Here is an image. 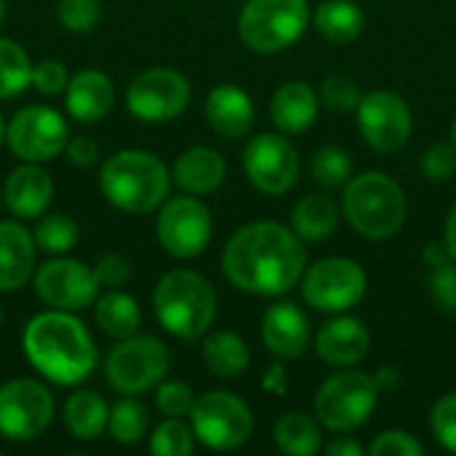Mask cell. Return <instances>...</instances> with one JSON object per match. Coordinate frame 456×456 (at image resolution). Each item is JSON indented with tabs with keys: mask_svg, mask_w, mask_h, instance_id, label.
Wrapping results in <instances>:
<instances>
[{
	"mask_svg": "<svg viewBox=\"0 0 456 456\" xmlns=\"http://www.w3.org/2000/svg\"><path fill=\"white\" fill-rule=\"evenodd\" d=\"M155 403H158V411L163 417H176L182 419L184 414L192 411V403H195V395L192 390L184 385V382H163L155 393Z\"/></svg>",
	"mask_w": 456,
	"mask_h": 456,
	"instance_id": "cell-41",
	"label": "cell"
},
{
	"mask_svg": "<svg viewBox=\"0 0 456 456\" xmlns=\"http://www.w3.org/2000/svg\"><path fill=\"white\" fill-rule=\"evenodd\" d=\"M224 158L211 147H192L174 163L171 179L190 195H208L224 182Z\"/></svg>",
	"mask_w": 456,
	"mask_h": 456,
	"instance_id": "cell-25",
	"label": "cell"
},
{
	"mask_svg": "<svg viewBox=\"0 0 456 456\" xmlns=\"http://www.w3.org/2000/svg\"><path fill=\"white\" fill-rule=\"evenodd\" d=\"M307 27V0H246L238 16L240 40L256 53H278Z\"/></svg>",
	"mask_w": 456,
	"mask_h": 456,
	"instance_id": "cell-6",
	"label": "cell"
},
{
	"mask_svg": "<svg viewBox=\"0 0 456 456\" xmlns=\"http://www.w3.org/2000/svg\"><path fill=\"white\" fill-rule=\"evenodd\" d=\"M371 454L374 456H422L425 454V446L403 433V430H387L382 433L374 444H371Z\"/></svg>",
	"mask_w": 456,
	"mask_h": 456,
	"instance_id": "cell-44",
	"label": "cell"
},
{
	"mask_svg": "<svg viewBox=\"0 0 456 456\" xmlns=\"http://www.w3.org/2000/svg\"><path fill=\"white\" fill-rule=\"evenodd\" d=\"M377 398H379V387L374 377L361 371H339L321 385L315 398V411L329 430L350 433L374 414Z\"/></svg>",
	"mask_w": 456,
	"mask_h": 456,
	"instance_id": "cell-8",
	"label": "cell"
},
{
	"mask_svg": "<svg viewBox=\"0 0 456 456\" xmlns=\"http://www.w3.org/2000/svg\"><path fill=\"white\" fill-rule=\"evenodd\" d=\"M0 200H3V195H0Z\"/></svg>",
	"mask_w": 456,
	"mask_h": 456,
	"instance_id": "cell-56",
	"label": "cell"
},
{
	"mask_svg": "<svg viewBox=\"0 0 456 456\" xmlns=\"http://www.w3.org/2000/svg\"><path fill=\"white\" fill-rule=\"evenodd\" d=\"M430 428H433L438 444L446 452H454L456 454V393L444 395L433 406V411H430Z\"/></svg>",
	"mask_w": 456,
	"mask_h": 456,
	"instance_id": "cell-40",
	"label": "cell"
},
{
	"mask_svg": "<svg viewBox=\"0 0 456 456\" xmlns=\"http://www.w3.org/2000/svg\"><path fill=\"white\" fill-rule=\"evenodd\" d=\"M0 326H3V310H0Z\"/></svg>",
	"mask_w": 456,
	"mask_h": 456,
	"instance_id": "cell-55",
	"label": "cell"
},
{
	"mask_svg": "<svg viewBox=\"0 0 456 456\" xmlns=\"http://www.w3.org/2000/svg\"><path fill=\"white\" fill-rule=\"evenodd\" d=\"M315 27L331 43H353L366 27V13L353 0H326L315 11Z\"/></svg>",
	"mask_w": 456,
	"mask_h": 456,
	"instance_id": "cell-29",
	"label": "cell"
},
{
	"mask_svg": "<svg viewBox=\"0 0 456 456\" xmlns=\"http://www.w3.org/2000/svg\"><path fill=\"white\" fill-rule=\"evenodd\" d=\"M206 120L224 139H240L254 126V102L238 86H216L206 99Z\"/></svg>",
	"mask_w": 456,
	"mask_h": 456,
	"instance_id": "cell-21",
	"label": "cell"
},
{
	"mask_svg": "<svg viewBox=\"0 0 456 456\" xmlns=\"http://www.w3.org/2000/svg\"><path fill=\"white\" fill-rule=\"evenodd\" d=\"M147 425H150L147 409H144L139 401H131V398L120 401V403L110 411V422H107L112 438H115L118 444H126V446L139 444V441L144 438V433H147Z\"/></svg>",
	"mask_w": 456,
	"mask_h": 456,
	"instance_id": "cell-34",
	"label": "cell"
},
{
	"mask_svg": "<svg viewBox=\"0 0 456 456\" xmlns=\"http://www.w3.org/2000/svg\"><path fill=\"white\" fill-rule=\"evenodd\" d=\"M190 419L195 438L216 452H232L243 446L254 433L251 409L238 395L224 390H211L195 398Z\"/></svg>",
	"mask_w": 456,
	"mask_h": 456,
	"instance_id": "cell-9",
	"label": "cell"
},
{
	"mask_svg": "<svg viewBox=\"0 0 456 456\" xmlns=\"http://www.w3.org/2000/svg\"><path fill=\"white\" fill-rule=\"evenodd\" d=\"M326 454L329 456H361L363 454V449L358 446V444H353V441H334V444H329V449H326Z\"/></svg>",
	"mask_w": 456,
	"mask_h": 456,
	"instance_id": "cell-50",
	"label": "cell"
},
{
	"mask_svg": "<svg viewBox=\"0 0 456 456\" xmlns=\"http://www.w3.org/2000/svg\"><path fill=\"white\" fill-rule=\"evenodd\" d=\"M342 208L347 222L371 240L393 238L406 222V195L401 184L382 171H366L350 179Z\"/></svg>",
	"mask_w": 456,
	"mask_h": 456,
	"instance_id": "cell-5",
	"label": "cell"
},
{
	"mask_svg": "<svg viewBox=\"0 0 456 456\" xmlns=\"http://www.w3.org/2000/svg\"><path fill=\"white\" fill-rule=\"evenodd\" d=\"M29 86H32V61L27 51L13 40L0 37V99H13Z\"/></svg>",
	"mask_w": 456,
	"mask_h": 456,
	"instance_id": "cell-32",
	"label": "cell"
},
{
	"mask_svg": "<svg viewBox=\"0 0 456 456\" xmlns=\"http://www.w3.org/2000/svg\"><path fill=\"white\" fill-rule=\"evenodd\" d=\"M64 422L67 430L80 438V441H94L104 433L107 422H110V409L104 403L102 395L91 393V390H80L72 393L64 403Z\"/></svg>",
	"mask_w": 456,
	"mask_h": 456,
	"instance_id": "cell-28",
	"label": "cell"
},
{
	"mask_svg": "<svg viewBox=\"0 0 456 456\" xmlns=\"http://www.w3.org/2000/svg\"><path fill=\"white\" fill-rule=\"evenodd\" d=\"M3 19H5V0H0V24H3Z\"/></svg>",
	"mask_w": 456,
	"mask_h": 456,
	"instance_id": "cell-53",
	"label": "cell"
},
{
	"mask_svg": "<svg viewBox=\"0 0 456 456\" xmlns=\"http://www.w3.org/2000/svg\"><path fill=\"white\" fill-rule=\"evenodd\" d=\"M262 387L270 390V393H275V395H283V390H286V374H283V369L278 363L267 371V377L262 379Z\"/></svg>",
	"mask_w": 456,
	"mask_h": 456,
	"instance_id": "cell-48",
	"label": "cell"
},
{
	"mask_svg": "<svg viewBox=\"0 0 456 456\" xmlns=\"http://www.w3.org/2000/svg\"><path fill=\"white\" fill-rule=\"evenodd\" d=\"M59 21L69 32H88L96 27L102 11L99 0H59Z\"/></svg>",
	"mask_w": 456,
	"mask_h": 456,
	"instance_id": "cell-39",
	"label": "cell"
},
{
	"mask_svg": "<svg viewBox=\"0 0 456 456\" xmlns=\"http://www.w3.org/2000/svg\"><path fill=\"white\" fill-rule=\"evenodd\" d=\"M32 238H35V246L45 254H67L77 243V224L72 216L51 214L37 222Z\"/></svg>",
	"mask_w": 456,
	"mask_h": 456,
	"instance_id": "cell-33",
	"label": "cell"
},
{
	"mask_svg": "<svg viewBox=\"0 0 456 456\" xmlns=\"http://www.w3.org/2000/svg\"><path fill=\"white\" fill-rule=\"evenodd\" d=\"M104 198L126 214H150L168 198L171 176L160 158L144 150L115 152L102 168Z\"/></svg>",
	"mask_w": 456,
	"mask_h": 456,
	"instance_id": "cell-3",
	"label": "cell"
},
{
	"mask_svg": "<svg viewBox=\"0 0 456 456\" xmlns=\"http://www.w3.org/2000/svg\"><path fill=\"white\" fill-rule=\"evenodd\" d=\"M171 366L166 345L155 337H126L104 361L107 382L123 395H139L158 387Z\"/></svg>",
	"mask_w": 456,
	"mask_h": 456,
	"instance_id": "cell-7",
	"label": "cell"
},
{
	"mask_svg": "<svg viewBox=\"0 0 456 456\" xmlns=\"http://www.w3.org/2000/svg\"><path fill=\"white\" fill-rule=\"evenodd\" d=\"M3 200L5 206L21 216V219H35L40 216L51 200H53V182L51 174L43 171L37 163H27L13 168L5 179V190H3Z\"/></svg>",
	"mask_w": 456,
	"mask_h": 456,
	"instance_id": "cell-20",
	"label": "cell"
},
{
	"mask_svg": "<svg viewBox=\"0 0 456 456\" xmlns=\"http://www.w3.org/2000/svg\"><path fill=\"white\" fill-rule=\"evenodd\" d=\"M310 171H313V179L321 187H339V184H345L350 179L353 160H350L347 150H342L337 144H326L313 155Z\"/></svg>",
	"mask_w": 456,
	"mask_h": 456,
	"instance_id": "cell-35",
	"label": "cell"
},
{
	"mask_svg": "<svg viewBox=\"0 0 456 456\" xmlns=\"http://www.w3.org/2000/svg\"><path fill=\"white\" fill-rule=\"evenodd\" d=\"M3 139H5V123H3V115H0V144H3Z\"/></svg>",
	"mask_w": 456,
	"mask_h": 456,
	"instance_id": "cell-52",
	"label": "cell"
},
{
	"mask_svg": "<svg viewBox=\"0 0 456 456\" xmlns=\"http://www.w3.org/2000/svg\"><path fill=\"white\" fill-rule=\"evenodd\" d=\"M67 67L56 59H45L40 64H32V86L43 96H56L67 91Z\"/></svg>",
	"mask_w": 456,
	"mask_h": 456,
	"instance_id": "cell-43",
	"label": "cell"
},
{
	"mask_svg": "<svg viewBox=\"0 0 456 456\" xmlns=\"http://www.w3.org/2000/svg\"><path fill=\"white\" fill-rule=\"evenodd\" d=\"M35 238L19 222H0V291H16L35 275Z\"/></svg>",
	"mask_w": 456,
	"mask_h": 456,
	"instance_id": "cell-22",
	"label": "cell"
},
{
	"mask_svg": "<svg viewBox=\"0 0 456 456\" xmlns=\"http://www.w3.org/2000/svg\"><path fill=\"white\" fill-rule=\"evenodd\" d=\"M321 110V96L302 80H291L281 86L270 102V118L283 134L307 131Z\"/></svg>",
	"mask_w": 456,
	"mask_h": 456,
	"instance_id": "cell-24",
	"label": "cell"
},
{
	"mask_svg": "<svg viewBox=\"0 0 456 456\" xmlns=\"http://www.w3.org/2000/svg\"><path fill=\"white\" fill-rule=\"evenodd\" d=\"M53 419V395L35 379H13L0 387V438L32 441Z\"/></svg>",
	"mask_w": 456,
	"mask_h": 456,
	"instance_id": "cell-11",
	"label": "cell"
},
{
	"mask_svg": "<svg viewBox=\"0 0 456 456\" xmlns=\"http://www.w3.org/2000/svg\"><path fill=\"white\" fill-rule=\"evenodd\" d=\"M449 259H452V254H449L446 243H444V246H441V243H428V248H425V262H428L430 267L444 265V262H449Z\"/></svg>",
	"mask_w": 456,
	"mask_h": 456,
	"instance_id": "cell-49",
	"label": "cell"
},
{
	"mask_svg": "<svg viewBox=\"0 0 456 456\" xmlns=\"http://www.w3.org/2000/svg\"><path fill=\"white\" fill-rule=\"evenodd\" d=\"M430 294L446 313H456V259L430 267Z\"/></svg>",
	"mask_w": 456,
	"mask_h": 456,
	"instance_id": "cell-42",
	"label": "cell"
},
{
	"mask_svg": "<svg viewBox=\"0 0 456 456\" xmlns=\"http://www.w3.org/2000/svg\"><path fill=\"white\" fill-rule=\"evenodd\" d=\"M115 102L112 80L99 69H83L67 83V112L80 123L102 120Z\"/></svg>",
	"mask_w": 456,
	"mask_h": 456,
	"instance_id": "cell-23",
	"label": "cell"
},
{
	"mask_svg": "<svg viewBox=\"0 0 456 456\" xmlns=\"http://www.w3.org/2000/svg\"><path fill=\"white\" fill-rule=\"evenodd\" d=\"M27 361L56 385H77L96 369V345L75 315L67 310H48L24 326L21 337Z\"/></svg>",
	"mask_w": 456,
	"mask_h": 456,
	"instance_id": "cell-2",
	"label": "cell"
},
{
	"mask_svg": "<svg viewBox=\"0 0 456 456\" xmlns=\"http://www.w3.org/2000/svg\"><path fill=\"white\" fill-rule=\"evenodd\" d=\"M305 240L278 222H251L224 246L222 267L227 281L259 297H281L305 275Z\"/></svg>",
	"mask_w": 456,
	"mask_h": 456,
	"instance_id": "cell-1",
	"label": "cell"
},
{
	"mask_svg": "<svg viewBox=\"0 0 456 456\" xmlns=\"http://www.w3.org/2000/svg\"><path fill=\"white\" fill-rule=\"evenodd\" d=\"M374 382H377L379 393H390V390H395V387H398V382H401V374H398V369L382 366V369L374 374Z\"/></svg>",
	"mask_w": 456,
	"mask_h": 456,
	"instance_id": "cell-47",
	"label": "cell"
},
{
	"mask_svg": "<svg viewBox=\"0 0 456 456\" xmlns=\"http://www.w3.org/2000/svg\"><path fill=\"white\" fill-rule=\"evenodd\" d=\"M446 248L452 254V259H456V203L449 211V219H446Z\"/></svg>",
	"mask_w": 456,
	"mask_h": 456,
	"instance_id": "cell-51",
	"label": "cell"
},
{
	"mask_svg": "<svg viewBox=\"0 0 456 456\" xmlns=\"http://www.w3.org/2000/svg\"><path fill=\"white\" fill-rule=\"evenodd\" d=\"M94 275H96L99 286H104V289H118V286L128 283V278H131V265H128V259L120 256V254H104V256L96 262Z\"/></svg>",
	"mask_w": 456,
	"mask_h": 456,
	"instance_id": "cell-45",
	"label": "cell"
},
{
	"mask_svg": "<svg viewBox=\"0 0 456 456\" xmlns=\"http://www.w3.org/2000/svg\"><path fill=\"white\" fill-rule=\"evenodd\" d=\"M192 436L195 433L182 419L166 417V422H160L150 438V452L158 456H190L195 449Z\"/></svg>",
	"mask_w": 456,
	"mask_h": 456,
	"instance_id": "cell-36",
	"label": "cell"
},
{
	"mask_svg": "<svg viewBox=\"0 0 456 456\" xmlns=\"http://www.w3.org/2000/svg\"><path fill=\"white\" fill-rule=\"evenodd\" d=\"M422 174L433 184H446L456 174V144L438 142L422 155Z\"/></svg>",
	"mask_w": 456,
	"mask_h": 456,
	"instance_id": "cell-38",
	"label": "cell"
},
{
	"mask_svg": "<svg viewBox=\"0 0 456 456\" xmlns=\"http://www.w3.org/2000/svg\"><path fill=\"white\" fill-rule=\"evenodd\" d=\"M366 294V273L358 262L329 256L315 262L302 275V297L321 313H342L358 305Z\"/></svg>",
	"mask_w": 456,
	"mask_h": 456,
	"instance_id": "cell-10",
	"label": "cell"
},
{
	"mask_svg": "<svg viewBox=\"0 0 456 456\" xmlns=\"http://www.w3.org/2000/svg\"><path fill=\"white\" fill-rule=\"evenodd\" d=\"M262 342L281 361L302 358L307 345H310V321H307V315L291 302L273 305L262 318Z\"/></svg>",
	"mask_w": 456,
	"mask_h": 456,
	"instance_id": "cell-18",
	"label": "cell"
},
{
	"mask_svg": "<svg viewBox=\"0 0 456 456\" xmlns=\"http://www.w3.org/2000/svg\"><path fill=\"white\" fill-rule=\"evenodd\" d=\"M128 112L147 123H166L179 118L190 104V83L171 67H152L139 72L126 94Z\"/></svg>",
	"mask_w": 456,
	"mask_h": 456,
	"instance_id": "cell-12",
	"label": "cell"
},
{
	"mask_svg": "<svg viewBox=\"0 0 456 456\" xmlns=\"http://www.w3.org/2000/svg\"><path fill=\"white\" fill-rule=\"evenodd\" d=\"M96 323L102 329V334L112 337V339H126L134 337L136 329L142 326V310L136 305L134 297L123 294V291H107L104 297L96 299Z\"/></svg>",
	"mask_w": 456,
	"mask_h": 456,
	"instance_id": "cell-30",
	"label": "cell"
},
{
	"mask_svg": "<svg viewBox=\"0 0 456 456\" xmlns=\"http://www.w3.org/2000/svg\"><path fill=\"white\" fill-rule=\"evenodd\" d=\"M275 444L283 454L313 456L321 452V428L305 411L283 414L275 422Z\"/></svg>",
	"mask_w": 456,
	"mask_h": 456,
	"instance_id": "cell-31",
	"label": "cell"
},
{
	"mask_svg": "<svg viewBox=\"0 0 456 456\" xmlns=\"http://www.w3.org/2000/svg\"><path fill=\"white\" fill-rule=\"evenodd\" d=\"M5 142L11 152L27 163L51 160L67 144V120L53 107L29 104L5 126Z\"/></svg>",
	"mask_w": 456,
	"mask_h": 456,
	"instance_id": "cell-14",
	"label": "cell"
},
{
	"mask_svg": "<svg viewBox=\"0 0 456 456\" xmlns=\"http://www.w3.org/2000/svg\"><path fill=\"white\" fill-rule=\"evenodd\" d=\"M243 168L251 184L265 195H283L299 179V155L281 134H262L246 144Z\"/></svg>",
	"mask_w": 456,
	"mask_h": 456,
	"instance_id": "cell-15",
	"label": "cell"
},
{
	"mask_svg": "<svg viewBox=\"0 0 456 456\" xmlns=\"http://www.w3.org/2000/svg\"><path fill=\"white\" fill-rule=\"evenodd\" d=\"M158 240L176 259H192L206 251L214 235L211 211L192 195L171 198L158 214Z\"/></svg>",
	"mask_w": 456,
	"mask_h": 456,
	"instance_id": "cell-13",
	"label": "cell"
},
{
	"mask_svg": "<svg viewBox=\"0 0 456 456\" xmlns=\"http://www.w3.org/2000/svg\"><path fill=\"white\" fill-rule=\"evenodd\" d=\"M321 104L329 107L337 115H345L350 110H358L361 104V88L355 80L345 77V75H329L321 83Z\"/></svg>",
	"mask_w": 456,
	"mask_h": 456,
	"instance_id": "cell-37",
	"label": "cell"
},
{
	"mask_svg": "<svg viewBox=\"0 0 456 456\" xmlns=\"http://www.w3.org/2000/svg\"><path fill=\"white\" fill-rule=\"evenodd\" d=\"M203 361L211 374L222 379H235L248 369L251 353L248 345L232 331H214L203 342Z\"/></svg>",
	"mask_w": 456,
	"mask_h": 456,
	"instance_id": "cell-27",
	"label": "cell"
},
{
	"mask_svg": "<svg viewBox=\"0 0 456 456\" xmlns=\"http://www.w3.org/2000/svg\"><path fill=\"white\" fill-rule=\"evenodd\" d=\"M369 347H371V334L366 323L353 315L329 321L315 339V350L321 361L331 366H353L366 358Z\"/></svg>",
	"mask_w": 456,
	"mask_h": 456,
	"instance_id": "cell-19",
	"label": "cell"
},
{
	"mask_svg": "<svg viewBox=\"0 0 456 456\" xmlns=\"http://www.w3.org/2000/svg\"><path fill=\"white\" fill-rule=\"evenodd\" d=\"M291 224L305 243H318L337 230L339 208L326 192H310L297 203L291 214Z\"/></svg>",
	"mask_w": 456,
	"mask_h": 456,
	"instance_id": "cell-26",
	"label": "cell"
},
{
	"mask_svg": "<svg viewBox=\"0 0 456 456\" xmlns=\"http://www.w3.org/2000/svg\"><path fill=\"white\" fill-rule=\"evenodd\" d=\"M358 128L366 144L377 152H395L411 136V110L393 91H371L361 96Z\"/></svg>",
	"mask_w": 456,
	"mask_h": 456,
	"instance_id": "cell-17",
	"label": "cell"
},
{
	"mask_svg": "<svg viewBox=\"0 0 456 456\" xmlns=\"http://www.w3.org/2000/svg\"><path fill=\"white\" fill-rule=\"evenodd\" d=\"M32 283L40 302L67 313L96 305L102 289L94 270L75 259H51L40 265V270L32 275Z\"/></svg>",
	"mask_w": 456,
	"mask_h": 456,
	"instance_id": "cell-16",
	"label": "cell"
},
{
	"mask_svg": "<svg viewBox=\"0 0 456 456\" xmlns=\"http://www.w3.org/2000/svg\"><path fill=\"white\" fill-rule=\"evenodd\" d=\"M452 139H454V144H456V120H454V126H452Z\"/></svg>",
	"mask_w": 456,
	"mask_h": 456,
	"instance_id": "cell-54",
	"label": "cell"
},
{
	"mask_svg": "<svg viewBox=\"0 0 456 456\" xmlns=\"http://www.w3.org/2000/svg\"><path fill=\"white\" fill-rule=\"evenodd\" d=\"M152 307L168 334L198 339L216 318V291L208 278L195 270H171L158 281Z\"/></svg>",
	"mask_w": 456,
	"mask_h": 456,
	"instance_id": "cell-4",
	"label": "cell"
},
{
	"mask_svg": "<svg viewBox=\"0 0 456 456\" xmlns=\"http://www.w3.org/2000/svg\"><path fill=\"white\" fill-rule=\"evenodd\" d=\"M64 152H67V160L72 166H80V168L91 166L99 158V147H96V142L91 136H72V139H67Z\"/></svg>",
	"mask_w": 456,
	"mask_h": 456,
	"instance_id": "cell-46",
	"label": "cell"
}]
</instances>
